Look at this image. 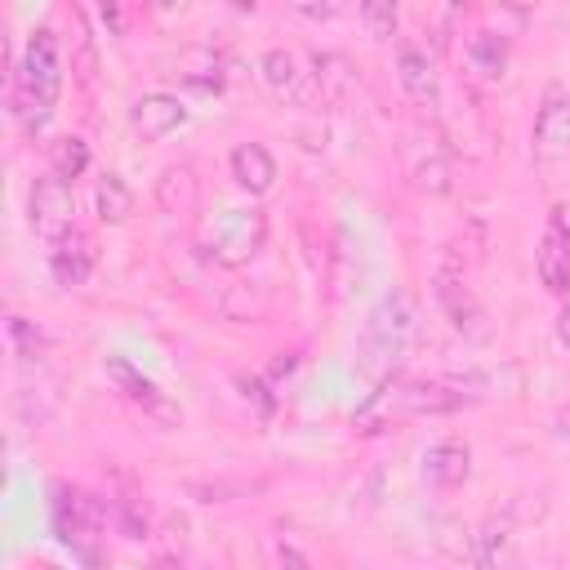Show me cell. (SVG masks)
<instances>
[{"mask_svg": "<svg viewBox=\"0 0 570 570\" xmlns=\"http://www.w3.org/2000/svg\"><path fill=\"white\" fill-rule=\"evenodd\" d=\"M156 200L165 214H191L200 205V178L191 165H169L156 178Z\"/></svg>", "mask_w": 570, "mask_h": 570, "instance_id": "ac0fdd59", "label": "cell"}, {"mask_svg": "<svg viewBox=\"0 0 570 570\" xmlns=\"http://www.w3.org/2000/svg\"><path fill=\"white\" fill-rule=\"evenodd\" d=\"M76 183L58 178V174H45L31 183V196H27V218H31V232L53 245L58 236H67L76 227Z\"/></svg>", "mask_w": 570, "mask_h": 570, "instance_id": "8992f818", "label": "cell"}, {"mask_svg": "<svg viewBox=\"0 0 570 570\" xmlns=\"http://www.w3.org/2000/svg\"><path fill=\"white\" fill-rule=\"evenodd\" d=\"M396 80H401V89H405V98L414 107H423V111H436L441 107V71H436V62H432L428 49L401 45L396 49Z\"/></svg>", "mask_w": 570, "mask_h": 570, "instance_id": "7c38bea8", "label": "cell"}, {"mask_svg": "<svg viewBox=\"0 0 570 570\" xmlns=\"http://www.w3.org/2000/svg\"><path fill=\"white\" fill-rule=\"evenodd\" d=\"M94 214L98 223H125L134 214V187L120 178V174H98L94 183Z\"/></svg>", "mask_w": 570, "mask_h": 570, "instance_id": "ffe728a7", "label": "cell"}, {"mask_svg": "<svg viewBox=\"0 0 570 570\" xmlns=\"http://www.w3.org/2000/svg\"><path fill=\"white\" fill-rule=\"evenodd\" d=\"M102 374L116 383V392L129 401V405H138L147 419H156L160 428H174L178 423V410L165 401V392L142 374V370H134L125 356H107V365H102Z\"/></svg>", "mask_w": 570, "mask_h": 570, "instance_id": "ba28073f", "label": "cell"}, {"mask_svg": "<svg viewBox=\"0 0 570 570\" xmlns=\"http://www.w3.org/2000/svg\"><path fill=\"white\" fill-rule=\"evenodd\" d=\"M508 4H512V9H517V13H534V9H539V4H543V0H508Z\"/></svg>", "mask_w": 570, "mask_h": 570, "instance_id": "f546056e", "label": "cell"}, {"mask_svg": "<svg viewBox=\"0 0 570 570\" xmlns=\"http://www.w3.org/2000/svg\"><path fill=\"white\" fill-rule=\"evenodd\" d=\"M419 476H423V485H432V490H441V494L459 490V485L472 476V450H468V441H454V436L432 441V445L419 454Z\"/></svg>", "mask_w": 570, "mask_h": 570, "instance_id": "30bf717a", "label": "cell"}, {"mask_svg": "<svg viewBox=\"0 0 570 570\" xmlns=\"http://www.w3.org/2000/svg\"><path fill=\"white\" fill-rule=\"evenodd\" d=\"M89 272H94V240L80 227H71L67 236H58L49 245V276L62 289H80L89 281Z\"/></svg>", "mask_w": 570, "mask_h": 570, "instance_id": "4fadbf2b", "label": "cell"}, {"mask_svg": "<svg viewBox=\"0 0 570 570\" xmlns=\"http://www.w3.org/2000/svg\"><path fill=\"white\" fill-rule=\"evenodd\" d=\"M227 4H232L236 13H254V9H258V0H227Z\"/></svg>", "mask_w": 570, "mask_h": 570, "instance_id": "4dcf8cb0", "label": "cell"}, {"mask_svg": "<svg viewBox=\"0 0 570 570\" xmlns=\"http://www.w3.org/2000/svg\"><path fill=\"white\" fill-rule=\"evenodd\" d=\"M289 9L298 13V18H307V22H330L334 18V0H289Z\"/></svg>", "mask_w": 570, "mask_h": 570, "instance_id": "d4e9b609", "label": "cell"}, {"mask_svg": "<svg viewBox=\"0 0 570 570\" xmlns=\"http://www.w3.org/2000/svg\"><path fill=\"white\" fill-rule=\"evenodd\" d=\"M102 22H111V36L125 31V18H120V4L116 0H102Z\"/></svg>", "mask_w": 570, "mask_h": 570, "instance_id": "4316f807", "label": "cell"}, {"mask_svg": "<svg viewBox=\"0 0 570 570\" xmlns=\"http://www.w3.org/2000/svg\"><path fill=\"white\" fill-rule=\"evenodd\" d=\"M463 62H468L472 80H481V85H499V80L508 76L512 45H508V36H499V31L481 27V31H472V36H468V45H463Z\"/></svg>", "mask_w": 570, "mask_h": 570, "instance_id": "5bb4252c", "label": "cell"}, {"mask_svg": "<svg viewBox=\"0 0 570 570\" xmlns=\"http://www.w3.org/2000/svg\"><path fill=\"white\" fill-rule=\"evenodd\" d=\"M85 169H89V142L80 134H62L49 142V174L76 183V178H85Z\"/></svg>", "mask_w": 570, "mask_h": 570, "instance_id": "44dd1931", "label": "cell"}, {"mask_svg": "<svg viewBox=\"0 0 570 570\" xmlns=\"http://www.w3.org/2000/svg\"><path fill=\"white\" fill-rule=\"evenodd\" d=\"M557 432H561V441L570 445V405H566V410L557 414Z\"/></svg>", "mask_w": 570, "mask_h": 570, "instance_id": "f1b7e54d", "label": "cell"}, {"mask_svg": "<svg viewBox=\"0 0 570 570\" xmlns=\"http://www.w3.org/2000/svg\"><path fill=\"white\" fill-rule=\"evenodd\" d=\"M401 4L405 0H356V13H361V27L370 40H392L396 27H401Z\"/></svg>", "mask_w": 570, "mask_h": 570, "instance_id": "7402d4cb", "label": "cell"}, {"mask_svg": "<svg viewBox=\"0 0 570 570\" xmlns=\"http://www.w3.org/2000/svg\"><path fill=\"white\" fill-rule=\"evenodd\" d=\"M548 227H552V232H561V236L570 240V196H561V200L552 205V214H548Z\"/></svg>", "mask_w": 570, "mask_h": 570, "instance_id": "484cf974", "label": "cell"}, {"mask_svg": "<svg viewBox=\"0 0 570 570\" xmlns=\"http://www.w3.org/2000/svg\"><path fill=\"white\" fill-rule=\"evenodd\" d=\"M9 347H13L18 361H36L40 347H45V334L27 316H9Z\"/></svg>", "mask_w": 570, "mask_h": 570, "instance_id": "cb8c5ba5", "label": "cell"}, {"mask_svg": "<svg viewBox=\"0 0 570 570\" xmlns=\"http://www.w3.org/2000/svg\"><path fill=\"white\" fill-rule=\"evenodd\" d=\"M557 343H561V347L570 352V303H566V307L557 312Z\"/></svg>", "mask_w": 570, "mask_h": 570, "instance_id": "83f0119b", "label": "cell"}, {"mask_svg": "<svg viewBox=\"0 0 570 570\" xmlns=\"http://www.w3.org/2000/svg\"><path fill=\"white\" fill-rule=\"evenodd\" d=\"M129 125H134V134H138L142 142H160V138H169L174 129L187 125V107H183L178 94L151 89V94L134 98V107H129Z\"/></svg>", "mask_w": 570, "mask_h": 570, "instance_id": "8fae6325", "label": "cell"}, {"mask_svg": "<svg viewBox=\"0 0 570 570\" xmlns=\"http://www.w3.org/2000/svg\"><path fill=\"white\" fill-rule=\"evenodd\" d=\"M530 151L534 160H570V94L552 85L539 98L534 125H530Z\"/></svg>", "mask_w": 570, "mask_h": 570, "instance_id": "52a82bcc", "label": "cell"}, {"mask_svg": "<svg viewBox=\"0 0 570 570\" xmlns=\"http://www.w3.org/2000/svg\"><path fill=\"white\" fill-rule=\"evenodd\" d=\"M258 76L281 102H307V80H303V67L289 49H267L258 58Z\"/></svg>", "mask_w": 570, "mask_h": 570, "instance_id": "2e32d148", "label": "cell"}, {"mask_svg": "<svg viewBox=\"0 0 570 570\" xmlns=\"http://www.w3.org/2000/svg\"><path fill=\"white\" fill-rule=\"evenodd\" d=\"M534 272H539V285L557 298L570 294V240L561 232H543L539 236V249H534Z\"/></svg>", "mask_w": 570, "mask_h": 570, "instance_id": "e0dca14e", "label": "cell"}, {"mask_svg": "<svg viewBox=\"0 0 570 570\" xmlns=\"http://www.w3.org/2000/svg\"><path fill=\"white\" fill-rule=\"evenodd\" d=\"M312 80H316V94L325 102H343L352 94V85H356L347 58L343 53H330V49H316L312 53Z\"/></svg>", "mask_w": 570, "mask_h": 570, "instance_id": "d6986e66", "label": "cell"}, {"mask_svg": "<svg viewBox=\"0 0 570 570\" xmlns=\"http://www.w3.org/2000/svg\"><path fill=\"white\" fill-rule=\"evenodd\" d=\"M62 94V45L53 27H36L9 62V111L27 134H40Z\"/></svg>", "mask_w": 570, "mask_h": 570, "instance_id": "6da1fadb", "label": "cell"}, {"mask_svg": "<svg viewBox=\"0 0 570 570\" xmlns=\"http://www.w3.org/2000/svg\"><path fill=\"white\" fill-rule=\"evenodd\" d=\"M436 303H441V312H445V321L463 334V338H472V343H481V338H490V316H485V307L476 303V294L463 285V276H454V272H436Z\"/></svg>", "mask_w": 570, "mask_h": 570, "instance_id": "9c48e42d", "label": "cell"}, {"mask_svg": "<svg viewBox=\"0 0 570 570\" xmlns=\"http://www.w3.org/2000/svg\"><path fill=\"white\" fill-rule=\"evenodd\" d=\"M419 334V312H414V298L405 289H387L374 312L365 316V330H361V356H365V370L370 374H387L414 343Z\"/></svg>", "mask_w": 570, "mask_h": 570, "instance_id": "3957f363", "label": "cell"}, {"mask_svg": "<svg viewBox=\"0 0 570 570\" xmlns=\"http://www.w3.org/2000/svg\"><path fill=\"white\" fill-rule=\"evenodd\" d=\"M227 169H232L236 187L249 196H267L276 187V156L263 142H236L227 156Z\"/></svg>", "mask_w": 570, "mask_h": 570, "instance_id": "9a60e30c", "label": "cell"}, {"mask_svg": "<svg viewBox=\"0 0 570 570\" xmlns=\"http://www.w3.org/2000/svg\"><path fill=\"white\" fill-rule=\"evenodd\" d=\"M410 178H414L419 191H428V196H445V191H450V160L432 147L423 160L410 165Z\"/></svg>", "mask_w": 570, "mask_h": 570, "instance_id": "603a6c76", "label": "cell"}, {"mask_svg": "<svg viewBox=\"0 0 570 570\" xmlns=\"http://www.w3.org/2000/svg\"><path fill=\"white\" fill-rule=\"evenodd\" d=\"M49 521H53L58 543L71 548V557L98 561V543H102V530H107V508H102V499H94V494L80 490V485H53Z\"/></svg>", "mask_w": 570, "mask_h": 570, "instance_id": "277c9868", "label": "cell"}, {"mask_svg": "<svg viewBox=\"0 0 570 570\" xmlns=\"http://www.w3.org/2000/svg\"><path fill=\"white\" fill-rule=\"evenodd\" d=\"M263 245H267V214L258 205H227L196 236L200 258H209L214 267H227V272L254 263L263 254Z\"/></svg>", "mask_w": 570, "mask_h": 570, "instance_id": "7a4b0ae2", "label": "cell"}, {"mask_svg": "<svg viewBox=\"0 0 570 570\" xmlns=\"http://www.w3.org/2000/svg\"><path fill=\"white\" fill-rule=\"evenodd\" d=\"M481 392H472V383L463 379H419V383H396L392 392L374 396L361 419H374V414H392V419H419V414H450V410H463L472 405Z\"/></svg>", "mask_w": 570, "mask_h": 570, "instance_id": "5b68a950", "label": "cell"}]
</instances>
